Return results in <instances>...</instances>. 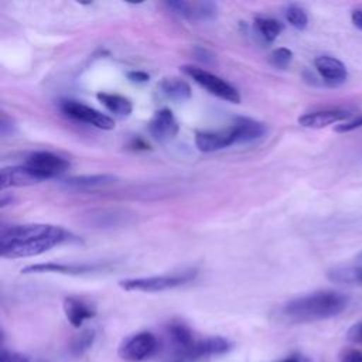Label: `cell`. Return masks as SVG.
<instances>
[{
  "instance_id": "cell-1",
  "label": "cell",
  "mask_w": 362,
  "mask_h": 362,
  "mask_svg": "<svg viewBox=\"0 0 362 362\" xmlns=\"http://www.w3.org/2000/svg\"><path fill=\"white\" fill-rule=\"evenodd\" d=\"M66 242H78V238L54 225L27 223L0 229V255L6 259L38 256Z\"/></svg>"
},
{
  "instance_id": "cell-2",
  "label": "cell",
  "mask_w": 362,
  "mask_h": 362,
  "mask_svg": "<svg viewBox=\"0 0 362 362\" xmlns=\"http://www.w3.org/2000/svg\"><path fill=\"white\" fill-rule=\"evenodd\" d=\"M349 304V297L334 290H318L296 297L280 308L279 314L284 322L304 324L332 318L341 314Z\"/></svg>"
},
{
  "instance_id": "cell-3",
  "label": "cell",
  "mask_w": 362,
  "mask_h": 362,
  "mask_svg": "<svg viewBox=\"0 0 362 362\" xmlns=\"http://www.w3.org/2000/svg\"><path fill=\"white\" fill-rule=\"evenodd\" d=\"M195 269L182 270L178 273L171 274H161V276H151V277H137V279H127L120 280L119 286L126 291H143V293H157L175 288L182 286L197 276Z\"/></svg>"
},
{
  "instance_id": "cell-4",
  "label": "cell",
  "mask_w": 362,
  "mask_h": 362,
  "mask_svg": "<svg viewBox=\"0 0 362 362\" xmlns=\"http://www.w3.org/2000/svg\"><path fill=\"white\" fill-rule=\"evenodd\" d=\"M232 348L233 344L223 337H208L198 341L195 339L187 349L174 351L168 362H198L205 358L228 354Z\"/></svg>"
},
{
  "instance_id": "cell-5",
  "label": "cell",
  "mask_w": 362,
  "mask_h": 362,
  "mask_svg": "<svg viewBox=\"0 0 362 362\" xmlns=\"http://www.w3.org/2000/svg\"><path fill=\"white\" fill-rule=\"evenodd\" d=\"M181 71L192 78L198 85L205 88L209 93L232 103H239L240 102V95L238 89H235L229 82L223 81L218 75H214L202 68L192 66V65H184L181 66Z\"/></svg>"
},
{
  "instance_id": "cell-6",
  "label": "cell",
  "mask_w": 362,
  "mask_h": 362,
  "mask_svg": "<svg viewBox=\"0 0 362 362\" xmlns=\"http://www.w3.org/2000/svg\"><path fill=\"white\" fill-rule=\"evenodd\" d=\"M158 349L157 338L147 331L126 337L119 346V356L126 362H141L151 358Z\"/></svg>"
},
{
  "instance_id": "cell-7",
  "label": "cell",
  "mask_w": 362,
  "mask_h": 362,
  "mask_svg": "<svg viewBox=\"0 0 362 362\" xmlns=\"http://www.w3.org/2000/svg\"><path fill=\"white\" fill-rule=\"evenodd\" d=\"M24 165H27L41 181L57 178L69 168V163L66 158L51 151L31 153L27 157Z\"/></svg>"
},
{
  "instance_id": "cell-8",
  "label": "cell",
  "mask_w": 362,
  "mask_h": 362,
  "mask_svg": "<svg viewBox=\"0 0 362 362\" xmlns=\"http://www.w3.org/2000/svg\"><path fill=\"white\" fill-rule=\"evenodd\" d=\"M61 110L75 120L92 124L102 130H110L115 127V122L112 117L76 100H64L61 103Z\"/></svg>"
},
{
  "instance_id": "cell-9",
  "label": "cell",
  "mask_w": 362,
  "mask_h": 362,
  "mask_svg": "<svg viewBox=\"0 0 362 362\" xmlns=\"http://www.w3.org/2000/svg\"><path fill=\"white\" fill-rule=\"evenodd\" d=\"M167 6L180 17L189 21H208L216 17L218 7L212 1H168Z\"/></svg>"
},
{
  "instance_id": "cell-10",
  "label": "cell",
  "mask_w": 362,
  "mask_h": 362,
  "mask_svg": "<svg viewBox=\"0 0 362 362\" xmlns=\"http://www.w3.org/2000/svg\"><path fill=\"white\" fill-rule=\"evenodd\" d=\"M352 116V113L346 109L331 107V109H321L304 113L298 117V123L303 127L308 129H322L334 123H345Z\"/></svg>"
},
{
  "instance_id": "cell-11",
  "label": "cell",
  "mask_w": 362,
  "mask_h": 362,
  "mask_svg": "<svg viewBox=\"0 0 362 362\" xmlns=\"http://www.w3.org/2000/svg\"><path fill=\"white\" fill-rule=\"evenodd\" d=\"M105 266L103 264H89V263H38V264H30L24 269H21L23 274H30V273H61V274H88L93 272L102 270Z\"/></svg>"
},
{
  "instance_id": "cell-12",
  "label": "cell",
  "mask_w": 362,
  "mask_h": 362,
  "mask_svg": "<svg viewBox=\"0 0 362 362\" xmlns=\"http://www.w3.org/2000/svg\"><path fill=\"white\" fill-rule=\"evenodd\" d=\"M314 66L320 76L329 86H338L348 78L346 66L337 58L329 55H320L314 59Z\"/></svg>"
},
{
  "instance_id": "cell-13",
  "label": "cell",
  "mask_w": 362,
  "mask_h": 362,
  "mask_svg": "<svg viewBox=\"0 0 362 362\" xmlns=\"http://www.w3.org/2000/svg\"><path fill=\"white\" fill-rule=\"evenodd\" d=\"M151 136L160 141L171 140L178 133V123L170 109H160L154 113L148 123Z\"/></svg>"
},
{
  "instance_id": "cell-14",
  "label": "cell",
  "mask_w": 362,
  "mask_h": 362,
  "mask_svg": "<svg viewBox=\"0 0 362 362\" xmlns=\"http://www.w3.org/2000/svg\"><path fill=\"white\" fill-rule=\"evenodd\" d=\"M229 129L233 134L235 144L255 141V140L260 139L262 136H264L267 132V129L263 123H260L255 119H249V117H236L235 122L232 123V126H229Z\"/></svg>"
},
{
  "instance_id": "cell-15",
  "label": "cell",
  "mask_w": 362,
  "mask_h": 362,
  "mask_svg": "<svg viewBox=\"0 0 362 362\" xmlns=\"http://www.w3.org/2000/svg\"><path fill=\"white\" fill-rule=\"evenodd\" d=\"M195 144L199 151L212 153L235 144V139L228 127L221 132H198L195 134Z\"/></svg>"
},
{
  "instance_id": "cell-16",
  "label": "cell",
  "mask_w": 362,
  "mask_h": 362,
  "mask_svg": "<svg viewBox=\"0 0 362 362\" xmlns=\"http://www.w3.org/2000/svg\"><path fill=\"white\" fill-rule=\"evenodd\" d=\"M41 182V180L27 165L4 167L0 174L1 191L8 187H27Z\"/></svg>"
},
{
  "instance_id": "cell-17",
  "label": "cell",
  "mask_w": 362,
  "mask_h": 362,
  "mask_svg": "<svg viewBox=\"0 0 362 362\" xmlns=\"http://www.w3.org/2000/svg\"><path fill=\"white\" fill-rule=\"evenodd\" d=\"M116 182V177L110 174H93V175H76L65 178L61 185L71 191H90L100 187H107Z\"/></svg>"
},
{
  "instance_id": "cell-18",
  "label": "cell",
  "mask_w": 362,
  "mask_h": 362,
  "mask_svg": "<svg viewBox=\"0 0 362 362\" xmlns=\"http://www.w3.org/2000/svg\"><path fill=\"white\" fill-rule=\"evenodd\" d=\"M64 311L66 320L75 328H79L85 320H89L96 315V310L89 303L78 297H66L64 300Z\"/></svg>"
},
{
  "instance_id": "cell-19",
  "label": "cell",
  "mask_w": 362,
  "mask_h": 362,
  "mask_svg": "<svg viewBox=\"0 0 362 362\" xmlns=\"http://www.w3.org/2000/svg\"><path fill=\"white\" fill-rule=\"evenodd\" d=\"M327 279L337 284L362 286V266L339 264L327 270Z\"/></svg>"
},
{
  "instance_id": "cell-20",
  "label": "cell",
  "mask_w": 362,
  "mask_h": 362,
  "mask_svg": "<svg viewBox=\"0 0 362 362\" xmlns=\"http://www.w3.org/2000/svg\"><path fill=\"white\" fill-rule=\"evenodd\" d=\"M96 98L110 113H113L119 117H127L133 110L132 102L127 98L122 96V95L99 92L96 95Z\"/></svg>"
},
{
  "instance_id": "cell-21",
  "label": "cell",
  "mask_w": 362,
  "mask_h": 362,
  "mask_svg": "<svg viewBox=\"0 0 362 362\" xmlns=\"http://www.w3.org/2000/svg\"><path fill=\"white\" fill-rule=\"evenodd\" d=\"M160 88H161V92L167 98H170L175 102L187 100L191 96L189 85L185 81L180 79V78H165V79L161 81Z\"/></svg>"
},
{
  "instance_id": "cell-22",
  "label": "cell",
  "mask_w": 362,
  "mask_h": 362,
  "mask_svg": "<svg viewBox=\"0 0 362 362\" xmlns=\"http://www.w3.org/2000/svg\"><path fill=\"white\" fill-rule=\"evenodd\" d=\"M168 335L174 345V351L187 349L195 342L189 327H187L184 322H180V321H174L168 325Z\"/></svg>"
},
{
  "instance_id": "cell-23",
  "label": "cell",
  "mask_w": 362,
  "mask_h": 362,
  "mask_svg": "<svg viewBox=\"0 0 362 362\" xmlns=\"http://www.w3.org/2000/svg\"><path fill=\"white\" fill-rule=\"evenodd\" d=\"M255 28H256V33L266 42H273L281 33V24L277 20L269 18V17H256Z\"/></svg>"
},
{
  "instance_id": "cell-24",
  "label": "cell",
  "mask_w": 362,
  "mask_h": 362,
  "mask_svg": "<svg viewBox=\"0 0 362 362\" xmlns=\"http://www.w3.org/2000/svg\"><path fill=\"white\" fill-rule=\"evenodd\" d=\"M95 341V331L88 328L75 335L69 344V352L74 356H82L92 345Z\"/></svg>"
},
{
  "instance_id": "cell-25",
  "label": "cell",
  "mask_w": 362,
  "mask_h": 362,
  "mask_svg": "<svg viewBox=\"0 0 362 362\" xmlns=\"http://www.w3.org/2000/svg\"><path fill=\"white\" fill-rule=\"evenodd\" d=\"M286 20L297 30H304L308 24V17L305 10L297 4H290L286 8Z\"/></svg>"
},
{
  "instance_id": "cell-26",
  "label": "cell",
  "mask_w": 362,
  "mask_h": 362,
  "mask_svg": "<svg viewBox=\"0 0 362 362\" xmlns=\"http://www.w3.org/2000/svg\"><path fill=\"white\" fill-rule=\"evenodd\" d=\"M293 59V52L288 49V48H284V47H280V48H276L272 54H270V64L279 69H283V68H287L288 64L291 62Z\"/></svg>"
},
{
  "instance_id": "cell-27",
  "label": "cell",
  "mask_w": 362,
  "mask_h": 362,
  "mask_svg": "<svg viewBox=\"0 0 362 362\" xmlns=\"http://www.w3.org/2000/svg\"><path fill=\"white\" fill-rule=\"evenodd\" d=\"M361 127H362V113L359 116L354 117L352 120L337 124L335 132L337 133H348V132H352V130H356V129H361Z\"/></svg>"
},
{
  "instance_id": "cell-28",
  "label": "cell",
  "mask_w": 362,
  "mask_h": 362,
  "mask_svg": "<svg viewBox=\"0 0 362 362\" xmlns=\"http://www.w3.org/2000/svg\"><path fill=\"white\" fill-rule=\"evenodd\" d=\"M346 339L352 344L362 345V321H358L348 328Z\"/></svg>"
},
{
  "instance_id": "cell-29",
  "label": "cell",
  "mask_w": 362,
  "mask_h": 362,
  "mask_svg": "<svg viewBox=\"0 0 362 362\" xmlns=\"http://www.w3.org/2000/svg\"><path fill=\"white\" fill-rule=\"evenodd\" d=\"M1 362H30V359L16 351H8L6 348H3L1 351Z\"/></svg>"
},
{
  "instance_id": "cell-30",
  "label": "cell",
  "mask_w": 362,
  "mask_h": 362,
  "mask_svg": "<svg viewBox=\"0 0 362 362\" xmlns=\"http://www.w3.org/2000/svg\"><path fill=\"white\" fill-rule=\"evenodd\" d=\"M14 132H16L14 122L11 120V117H8L3 113L1 119H0V133H1V136H11Z\"/></svg>"
},
{
  "instance_id": "cell-31",
  "label": "cell",
  "mask_w": 362,
  "mask_h": 362,
  "mask_svg": "<svg viewBox=\"0 0 362 362\" xmlns=\"http://www.w3.org/2000/svg\"><path fill=\"white\" fill-rule=\"evenodd\" d=\"M341 362H362V351L349 348L341 355Z\"/></svg>"
},
{
  "instance_id": "cell-32",
  "label": "cell",
  "mask_w": 362,
  "mask_h": 362,
  "mask_svg": "<svg viewBox=\"0 0 362 362\" xmlns=\"http://www.w3.org/2000/svg\"><path fill=\"white\" fill-rule=\"evenodd\" d=\"M127 78L132 81V82H137V83H144L150 79V75L143 72V71H130L127 72Z\"/></svg>"
},
{
  "instance_id": "cell-33",
  "label": "cell",
  "mask_w": 362,
  "mask_h": 362,
  "mask_svg": "<svg viewBox=\"0 0 362 362\" xmlns=\"http://www.w3.org/2000/svg\"><path fill=\"white\" fill-rule=\"evenodd\" d=\"M351 21L355 28L362 31V8H355L351 13Z\"/></svg>"
},
{
  "instance_id": "cell-34",
  "label": "cell",
  "mask_w": 362,
  "mask_h": 362,
  "mask_svg": "<svg viewBox=\"0 0 362 362\" xmlns=\"http://www.w3.org/2000/svg\"><path fill=\"white\" fill-rule=\"evenodd\" d=\"M279 362H313V361L310 358L304 356V355L296 354V355H291V356H288V358H286L283 361H279Z\"/></svg>"
},
{
  "instance_id": "cell-35",
  "label": "cell",
  "mask_w": 362,
  "mask_h": 362,
  "mask_svg": "<svg viewBox=\"0 0 362 362\" xmlns=\"http://www.w3.org/2000/svg\"><path fill=\"white\" fill-rule=\"evenodd\" d=\"M14 197L11 195V194H6L4 191H3V194H1V198H0V208H6L7 205H10L11 202H14Z\"/></svg>"
},
{
  "instance_id": "cell-36",
  "label": "cell",
  "mask_w": 362,
  "mask_h": 362,
  "mask_svg": "<svg viewBox=\"0 0 362 362\" xmlns=\"http://www.w3.org/2000/svg\"><path fill=\"white\" fill-rule=\"evenodd\" d=\"M358 257H359V259H362V253H361V255H359V256H358Z\"/></svg>"
},
{
  "instance_id": "cell-37",
  "label": "cell",
  "mask_w": 362,
  "mask_h": 362,
  "mask_svg": "<svg viewBox=\"0 0 362 362\" xmlns=\"http://www.w3.org/2000/svg\"><path fill=\"white\" fill-rule=\"evenodd\" d=\"M41 362H45V361H41Z\"/></svg>"
}]
</instances>
